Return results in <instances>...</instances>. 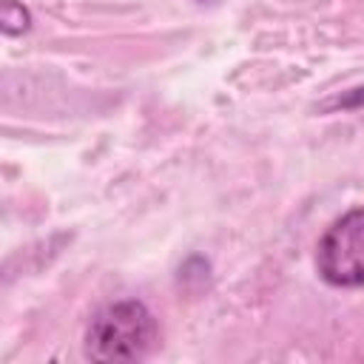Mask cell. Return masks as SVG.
Segmentation results:
<instances>
[{"mask_svg": "<svg viewBox=\"0 0 364 364\" xmlns=\"http://www.w3.org/2000/svg\"><path fill=\"white\" fill-rule=\"evenodd\" d=\"M159 338L154 313L139 299H119L94 313L85 330V355L91 361H139Z\"/></svg>", "mask_w": 364, "mask_h": 364, "instance_id": "obj_1", "label": "cell"}, {"mask_svg": "<svg viewBox=\"0 0 364 364\" xmlns=\"http://www.w3.org/2000/svg\"><path fill=\"white\" fill-rule=\"evenodd\" d=\"M316 270L333 287H364V208L347 210L324 230Z\"/></svg>", "mask_w": 364, "mask_h": 364, "instance_id": "obj_2", "label": "cell"}, {"mask_svg": "<svg viewBox=\"0 0 364 364\" xmlns=\"http://www.w3.org/2000/svg\"><path fill=\"white\" fill-rule=\"evenodd\" d=\"M0 20H3V34H6V37H17V34L28 31V26H31L28 9H26L23 3H17V0H3V14H0Z\"/></svg>", "mask_w": 364, "mask_h": 364, "instance_id": "obj_3", "label": "cell"}, {"mask_svg": "<svg viewBox=\"0 0 364 364\" xmlns=\"http://www.w3.org/2000/svg\"><path fill=\"white\" fill-rule=\"evenodd\" d=\"M336 105H338V108H358V105H364V85H361V88H353V91L344 94V97H338Z\"/></svg>", "mask_w": 364, "mask_h": 364, "instance_id": "obj_4", "label": "cell"}]
</instances>
